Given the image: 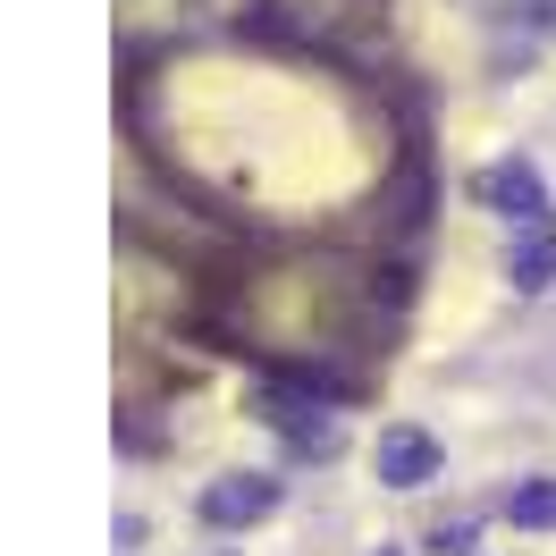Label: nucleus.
<instances>
[{
	"instance_id": "nucleus-1",
	"label": "nucleus",
	"mask_w": 556,
	"mask_h": 556,
	"mask_svg": "<svg viewBox=\"0 0 556 556\" xmlns=\"http://www.w3.org/2000/svg\"><path fill=\"white\" fill-rule=\"evenodd\" d=\"M472 194H481L489 211H497V219H515V228H540V219H548V177L531 169V161H522V152H506V161H489L481 177H472Z\"/></svg>"
},
{
	"instance_id": "nucleus-2",
	"label": "nucleus",
	"mask_w": 556,
	"mask_h": 556,
	"mask_svg": "<svg viewBox=\"0 0 556 556\" xmlns=\"http://www.w3.org/2000/svg\"><path fill=\"white\" fill-rule=\"evenodd\" d=\"M278 497H287V481H270V472H219L194 515H203L211 531H253V522L278 515Z\"/></svg>"
},
{
	"instance_id": "nucleus-3",
	"label": "nucleus",
	"mask_w": 556,
	"mask_h": 556,
	"mask_svg": "<svg viewBox=\"0 0 556 556\" xmlns=\"http://www.w3.org/2000/svg\"><path fill=\"white\" fill-rule=\"evenodd\" d=\"M371 472H380V489H430L439 481V439L421 421H388L380 447H371Z\"/></svg>"
},
{
	"instance_id": "nucleus-4",
	"label": "nucleus",
	"mask_w": 556,
	"mask_h": 556,
	"mask_svg": "<svg viewBox=\"0 0 556 556\" xmlns=\"http://www.w3.org/2000/svg\"><path fill=\"white\" fill-rule=\"evenodd\" d=\"M506 287L515 295H548L556 287V228L540 219V228H515V244H506Z\"/></svg>"
},
{
	"instance_id": "nucleus-5",
	"label": "nucleus",
	"mask_w": 556,
	"mask_h": 556,
	"mask_svg": "<svg viewBox=\"0 0 556 556\" xmlns=\"http://www.w3.org/2000/svg\"><path fill=\"white\" fill-rule=\"evenodd\" d=\"M497 515L515 522V531H556V481H515Z\"/></svg>"
}]
</instances>
